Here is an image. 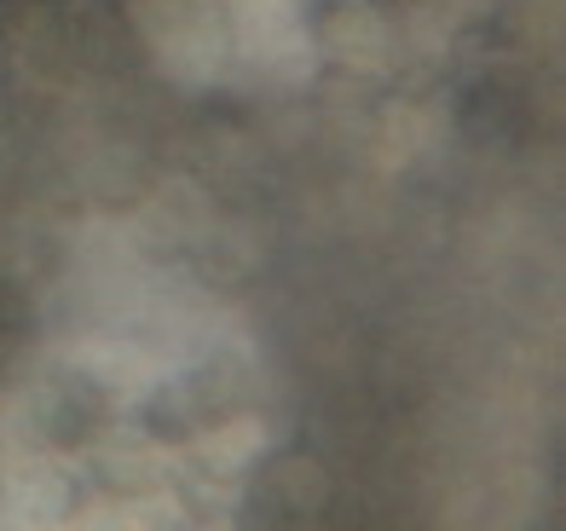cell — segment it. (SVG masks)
Masks as SVG:
<instances>
[{"mask_svg": "<svg viewBox=\"0 0 566 531\" xmlns=\"http://www.w3.org/2000/svg\"><path fill=\"white\" fill-rule=\"evenodd\" d=\"M313 41H318V53H324L329 64L353 70V75L388 70V53H394L388 12H381L376 0H318Z\"/></svg>", "mask_w": 566, "mask_h": 531, "instance_id": "obj_1", "label": "cell"}]
</instances>
